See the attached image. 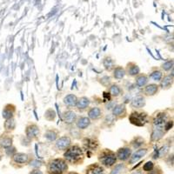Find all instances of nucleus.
Listing matches in <instances>:
<instances>
[{
    "label": "nucleus",
    "mask_w": 174,
    "mask_h": 174,
    "mask_svg": "<svg viewBox=\"0 0 174 174\" xmlns=\"http://www.w3.org/2000/svg\"><path fill=\"white\" fill-rule=\"evenodd\" d=\"M77 126L79 129L84 130L85 128H87L91 125V119L87 117H81L76 121Z\"/></svg>",
    "instance_id": "obj_21"
},
{
    "label": "nucleus",
    "mask_w": 174,
    "mask_h": 174,
    "mask_svg": "<svg viewBox=\"0 0 174 174\" xmlns=\"http://www.w3.org/2000/svg\"><path fill=\"white\" fill-rule=\"evenodd\" d=\"M102 116V111L98 107H93L92 109H90L88 111V118L90 119H93V120H97V119H100Z\"/></svg>",
    "instance_id": "obj_19"
},
{
    "label": "nucleus",
    "mask_w": 174,
    "mask_h": 174,
    "mask_svg": "<svg viewBox=\"0 0 174 174\" xmlns=\"http://www.w3.org/2000/svg\"><path fill=\"white\" fill-rule=\"evenodd\" d=\"M168 121V119H167V115H166V112H158L154 118H153V125L155 126H158V127H160V126H163L165 127V125L166 124V122Z\"/></svg>",
    "instance_id": "obj_6"
},
{
    "label": "nucleus",
    "mask_w": 174,
    "mask_h": 174,
    "mask_svg": "<svg viewBox=\"0 0 174 174\" xmlns=\"http://www.w3.org/2000/svg\"><path fill=\"white\" fill-rule=\"evenodd\" d=\"M125 70V74H127L131 77H136L137 75H139L140 73V69L138 66V64L133 63V62H130L128 63L126 65Z\"/></svg>",
    "instance_id": "obj_8"
},
{
    "label": "nucleus",
    "mask_w": 174,
    "mask_h": 174,
    "mask_svg": "<svg viewBox=\"0 0 174 174\" xmlns=\"http://www.w3.org/2000/svg\"><path fill=\"white\" fill-rule=\"evenodd\" d=\"M159 90V86L156 84H150V85H146L144 88V94L145 96H154L155 94L158 92Z\"/></svg>",
    "instance_id": "obj_11"
},
{
    "label": "nucleus",
    "mask_w": 174,
    "mask_h": 174,
    "mask_svg": "<svg viewBox=\"0 0 174 174\" xmlns=\"http://www.w3.org/2000/svg\"><path fill=\"white\" fill-rule=\"evenodd\" d=\"M77 102H78V98L76 95L74 94H69L67 96H65L64 98V105L68 107H73L76 106Z\"/></svg>",
    "instance_id": "obj_20"
},
{
    "label": "nucleus",
    "mask_w": 174,
    "mask_h": 174,
    "mask_svg": "<svg viewBox=\"0 0 174 174\" xmlns=\"http://www.w3.org/2000/svg\"><path fill=\"white\" fill-rule=\"evenodd\" d=\"M6 153H7V155H9V156H13L16 153V149L12 147V146L8 147V148H6Z\"/></svg>",
    "instance_id": "obj_37"
},
{
    "label": "nucleus",
    "mask_w": 174,
    "mask_h": 174,
    "mask_svg": "<svg viewBox=\"0 0 174 174\" xmlns=\"http://www.w3.org/2000/svg\"><path fill=\"white\" fill-rule=\"evenodd\" d=\"M64 156L66 161L75 164L80 161V159H82L84 157V154H83L82 149L78 145H73L65 152Z\"/></svg>",
    "instance_id": "obj_1"
},
{
    "label": "nucleus",
    "mask_w": 174,
    "mask_h": 174,
    "mask_svg": "<svg viewBox=\"0 0 174 174\" xmlns=\"http://www.w3.org/2000/svg\"><path fill=\"white\" fill-rule=\"evenodd\" d=\"M104 168L98 165H92L88 167L86 170V174H103Z\"/></svg>",
    "instance_id": "obj_26"
},
{
    "label": "nucleus",
    "mask_w": 174,
    "mask_h": 174,
    "mask_svg": "<svg viewBox=\"0 0 174 174\" xmlns=\"http://www.w3.org/2000/svg\"><path fill=\"white\" fill-rule=\"evenodd\" d=\"M129 121L136 126H144L148 122V115L146 112L132 111L129 116Z\"/></svg>",
    "instance_id": "obj_3"
},
{
    "label": "nucleus",
    "mask_w": 174,
    "mask_h": 174,
    "mask_svg": "<svg viewBox=\"0 0 174 174\" xmlns=\"http://www.w3.org/2000/svg\"><path fill=\"white\" fill-rule=\"evenodd\" d=\"M159 82H160V87L162 89H169L172 86V84H173V76H171V75L165 76L164 78H162V79Z\"/></svg>",
    "instance_id": "obj_15"
},
{
    "label": "nucleus",
    "mask_w": 174,
    "mask_h": 174,
    "mask_svg": "<svg viewBox=\"0 0 174 174\" xmlns=\"http://www.w3.org/2000/svg\"><path fill=\"white\" fill-rule=\"evenodd\" d=\"M112 115L113 117L118 119L125 118L126 115V107L125 106V104H119L114 106L112 110Z\"/></svg>",
    "instance_id": "obj_7"
},
{
    "label": "nucleus",
    "mask_w": 174,
    "mask_h": 174,
    "mask_svg": "<svg viewBox=\"0 0 174 174\" xmlns=\"http://www.w3.org/2000/svg\"><path fill=\"white\" fill-rule=\"evenodd\" d=\"M109 92H110V94L112 97L117 98V97H119V96H120L121 94L123 93V90L119 85L113 84V85H111L110 89H109Z\"/></svg>",
    "instance_id": "obj_25"
},
{
    "label": "nucleus",
    "mask_w": 174,
    "mask_h": 174,
    "mask_svg": "<svg viewBox=\"0 0 174 174\" xmlns=\"http://www.w3.org/2000/svg\"><path fill=\"white\" fill-rule=\"evenodd\" d=\"M144 140L142 139V138H140V137H137L134 139V140L132 142V144L133 145V147L134 148H139V146H141L142 144H144Z\"/></svg>",
    "instance_id": "obj_32"
},
{
    "label": "nucleus",
    "mask_w": 174,
    "mask_h": 174,
    "mask_svg": "<svg viewBox=\"0 0 174 174\" xmlns=\"http://www.w3.org/2000/svg\"><path fill=\"white\" fill-rule=\"evenodd\" d=\"M40 134V129L36 124L28 125L26 128V135L29 139H37Z\"/></svg>",
    "instance_id": "obj_5"
},
{
    "label": "nucleus",
    "mask_w": 174,
    "mask_h": 174,
    "mask_svg": "<svg viewBox=\"0 0 174 174\" xmlns=\"http://www.w3.org/2000/svg\"><path fill=\"white\" fill-rule=\"evenodd\" d=\"M149 78H151L154 81L159 82L162 79V78H163V72L160 70H158V69L157 70H154V71L151 72V74L149 75Z\"/></svg>",
    "instance_id": "obj_29"
},
{
    "label": "nucleus",
    "mask_w": 174,
    "mask_h": 174,
    "mask_svg": "<svg viewBox=\"0 0 174 174\" xmlns=\"http://www.w3.org/2000/svg\"><path fill=\"white\" fill-rule=\"evenodd\" d=\"M147 153V150L146 149H139L138 150L136 153H134L132 154V158H131V160H130V163H135L138 160H139L140 158L142 157H144V155Z\"/></svg>",
    "instance_id": "obj_23"
},
{
    "label": "nucleus",
    "mask_w": 174,
    "mask_h": 174,
    "mask_svg": "<svg viewBox=\"0 0 174 174\" xmlns=\"http://www.w3.org/2000/svg\"><path fill=\"white\" fill-rule=\"evenodd\" d=\"M68 169L66 162L61 158L51 160L48 165V172L50 174H63Z\"/></svg>",
    "instance_id": "obj_2"
},
{
    "label": "nucleus",
    "mask_w": 174,
    "mask_h": 174,
    "mask_svg": "<svg viewBox=\"0 0 174 174\" xmlns=\"http://www.w3.org/2000/svg\"><path fill=\"white\" fill-rule=\"evenodd\" d=\"M124 166L123 165H119L115 167V169H113V171L111 172V174H119L121 172V171L123 170Z\"/></svg>",
    "instance_id": "obj_36"
},
{
    "label": "nucleus",
    "mask_w": 174,
    "mask_h": 174,
    "mask_svg": "<svg viewBox=\"0 0 174 174\" xmlns=\"http://www.w3.org/2000/svg\"><path fill=\"white\" fill-rule=\"evenodd\" d=\"M145 106V98L143 96H137L131 102V106L134 109H140Z\"/></svg>",
    "instance_id": "obj_14"
},
{
    "label": "nucleus",
    "mask_w": 174,
    "mask_h": 174,
    "mask_svg": "<svg viewBox=\"0 0 174 174\" xmlns=\"http://www.w3.org/2000/svg\"><path fill=\"white\" fill-rule=\"evenodd\" d=\"M63 118H64V123L68 124V125H72V124L75 123L77 121L76 113L72 111H67L64 112Z\"/></svg>",
    "instance_id": "obj_16"
},
{
    "label": "nucleus",
    "mask_w": 174,
    "mask_h": 174,
    "mask_svg": "<svg viewBox=\"0 0 174 174\" xmlns=\"http://www.w3.org/2000/svg\"><path fill=\"white\" fill-rule=\"evenodd\" d=\"M103 64L105 66V68L108 71H111L112 69L115 68V62L114 60L111 59V58H106L103 61Z\"/></svg>",
    "instance_id": "obj_30"
},
{
    "label": "nucleus",
    "mask_w": 174,
    "mask_h": 174,
    "mask_svg": "<svg viewBox=\"0 0 174 174\" xmlns=\"http://www.w3.org/2000/svg\"><path fill=\"white\" fill-rule=\"evenodd\" d=\"M143 169L145 172H151L153 169V162L149 161L146 164H144V166H143Z\"/></svg>",
    "instance_id": "obj_35"
},
{
    "label": "nucleus",
    "mask_w": 174,
    "mask_h": 174,
    "mask_svg": "<svg viewBox=\"0 0 174 174\" xmlns=\"http://www.w3.org/2000/svg\"><path fill=\"white\" fill-rule=\"evenodd\" d=\"M16 112V106L12 104H8L4 106V110H3V118L4 119H9L13 118V116Z\"/></svg>",
    "instance_id": "obj_10"
},
{
    "label": "nucleus",
    "mask_w": 174,
    "mask_h": 174,
    "mask_svg": "<svg viewBox=\"0 0 174 174\" xmlns=\"http://www.w3.org/2000/svg\"><path fill=\"white\" fill-rule=\"evenodd\" d=\"M0 160H1V155H0Z\"/></svg>",
    "instance_id": "obj_40"
},
{
    "label": "nucleus",
    "mask_w": 174,
    "mask_h": 174,
    "mask_svg": "<svg viewBox=\"0 0 174 174\" xmlns=\"http://www.w3.org/2000/svg\"><path fill=\"white\" fill-rule=\"evenodd\" d=\"M131 154H132V150L127 147H124V148H120L117 152V155L116 157H118L119 159L125 161V160H127L129 158L131 157Z\"/></svg>",
    "instance_id": "obj_12"
},
{
    "label": "nucleus",
    "mask_w": 174,
    "mask_h": 174,
    "mask_svg": "<svg viewBox=\"0 0 174 174\" xmlns=\"http://www.w3.org/2000/svg\"><path fill=\"white\" fill-rule=\"evenodd\" d=\"M49 116H51V120H54L56 118V113L54 111L52 110V109H48V110L45 111V118L47 119Z\"/></svg>",
    "instance_id": "obj_34"
},
{
    "label": "nucleus",
    "mask_w": 174,
    "mask_h": 174,
    "mask_svg": "<svg viewBox=\"0 0 174 174\" xmlns=\"http://www.w3.org/2000/svg\"><path fill=\"white\" fill-rule=\"evenodd\" d=\"M12 137L9 134H3L0 137V146L3 148H8L12 145Z\"/></svg>",
    "instance_id": "obj_13"
},
{
    "label": "nucleus",
    "mask_w": 174,
    "mask_h": 174,
    "mask_svg": "<svg viewBox=\"0 0 174 174\" xmlns=\"http://www.w3.org/2000/svg\"><path fill=\"white\" fill-rule=\"evenodd\" d=\"M90 99L86 97H82L80 98H78L76 107L78 111H85L86 108H88L90 106Z\"/></svg>",
    "instance_id": "obj_17"
},
{
    "label": "nucleus",
    "mask_w": 174,
    "mask_h": 174,
    "mask_svg": "<svg viewBox=\"0 0 174 174\" xmlns=\"http://www.w3.org/2000/svg\"><path fill=\"white\" fill-rule=\"evenodd\" d=\"M162 69L164 70V71H166V72H168V71H170L171 69L173 68V60H169V61H166V63H164V64H162Z\"/></svg>",
    "instance_id": "obj_33"
},
{
    "label": "nucleus",
    "mask_w": 174,
    "mask_h": 174,
    "mask_svg": "<svg viewBox=\"0 0 174 174\" xmlns=\"http://www.w3.org/2000/svg\"><path fill=\"white\" fill-rule=\"evenodd\" d=\"M69 174H78V173H76V172H70Z\"/></svg>",
    "instance_id": "obj_39"
},
{
    "label": "nucleus",
    "mask_w": 174,
    "mask_h": 174,
    "mask_svg": "<svg viewBox=\"0 0 174 174\" xmlns=\"http://www.w3.org/2000/svg\"><path fill=\"white\" fill-rule=\"evenodd\" d=\"M125 76V70L122 66H117L113 69V77L116 79H122Z\"/></svg>",
    "instance_id": "obj_27"
},
{
    "label": "nucleus",
    "mask_w": 174,
    "mask_h": 174,
    "mask_svg": "<svg viewBox=\"0 0 174 174\" xmlns=\"http://www.w3.org/2000/svg\"><path fill=\"white\" fill-rule=\"evenodd\" d=\"M149 81V77L145 74H139L135 78V83L138 87H144Z\"/></svg>",
    "instance_id": "obj_18"
},
{
    "label": "nucleus",
    "mask_w": 174,
    "mask_h": 174,
    "mask_svg": "<svg viewBox=\"0 0 174 174\" xmlns=\"http://www.w3.org/2000/svg\"><path fill=\"white\" fill-rule=\"evenodd\" d=\"M4 126V129H5L7 132H12L13 130H15V128H16V121H15V119H13V118L9 119H5Z\"/></svg>",
    "instance_id": "obj_28"
},
{
    "label": "nucleus",
    "mask_w": 174,
    "mask_h": 174,
    "mask_svg": "<svg viewBox=\"0 0 174 174\" xmlns=\"http://www.w3.org/2000/svg\"><path fill=\"white\" fill-rule=\"evenodd\" d=\"M98 159L101 162L102 165L107 166V167H111L116 163L117 157L113 152H111V150H108V149H105L100 153Z\"/></svg>",
    "instance_id": "obj_4"
},
{
    "label": "nucleus",
    "mask_w": 174,
    "mask_h": 174,
    "mask_svg": "<svg viewBox=\"0 0 174 174\" xmlns=\"http://www.w3.org/2000/svg\"><path fill=\"white\" fill-rule=\"evenodd\" d=\"M71 139L67 136H64L59 138L56 142V147L59 150H65L69 148V146L71 145Z\"/></svg>",
    "instance_id": "obj_9"
},
{
    "label": "nucleus",
    "mask_w": 174,
    "mask_h": 174,
    "mask_svg": "<svg viewBox=\"0 0 174 174\" xmlns=\"http://www.w3.org/2000/svg\"><path fill=\"white\" fill-rule=\"evenodd\" d=\"M12 158L14 162H16L17 164H25L26 162L28 161L29 159V157L27 154H25V153H15L12 156Z\"/></svg>",
    "instance_id": "obj_22"
},
{
    "label": "nucleus",
    "mask_w": 174,
    "mask_h": 174,
    "mask_svg": "<svg viewBox=\"0 0 174 174\" xmlns=\"http://www.w3.org/2000/svg\"><path fill=\"white\" fill-rule=\"evenodd\" d=\"M45 137L50 141H54L57 139V137H58V132H55L54 130H49V131H47L45 132Z\"/></svg>",
    "instance_id": "obj_31"
},
{
    "label": "nucleus",
    "mask_w": 174,
    "mask_h": 174,
    "mask_svg": "<svg viewBox=\"0 0 174 174\" xmlns=\"http://www.w3.org/2000/svg\"><path fill=\"white\" fill-rule=\"evenodd\" d=\"M84 145H85V149H87L88 151H95L98 148V144L97 141L91 139H86L84 140Z\"/></svg>",
    "instance_id": "obj_24"
},
{
    "label": "nucleus",
    "mask_w": 174,
    "mask_h": 174,
    "mask_svg": "<svg viewBox=\"0 0 174 174\" xmlns=\"http://www.w3.org/2000/svg\"><path fill=\"white\" fill-rule=\"evenodd\" d=\"M31 174H43V172L39 170H34L31 172Z\"/></svg>",
    "instance_id": "obj_38"
}]
</instances>
